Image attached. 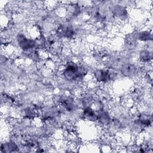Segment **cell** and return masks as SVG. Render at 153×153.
I'll list each match as a JSON object with an SVG mask.
<instances>
[{
	"mask_svg": "<svg viewBox=\"0 0 153 153\" xmlns=\"http://www.w3.org/2000/svg\"><path fill=\"white\" fill-rule=\"evenodd\" d=\"M84 71L74 63H69L64 71L65 76L69 80H74L84 75Z\"/></svg>",
	"mask_w": 153,
	"mask_h": 153,
	"instance_id": "cell-1",
	"label": "cell"
},
{
	"mask_svg": "<svg viewBox=\"0 0 153 153\" xmlns=\"http://www.w3.org/2000/svg\"><path fill=\"white\" fill-rule=\"evenodd\" d=\"M19 44L20 46L23 49H29L34 46V42L32 40L26 39L23 36L20 35L19 38Z\"/></svg>",
	"mask_w": 153,
	"mask_h": 153,
	"instance_id": "cell-2",
	"label": "cell"
},
{
	"mask_svg": "<svg viewBox=\"0 0 153 153\" xmlns=\"http://www.w3.org/2000/svg\"><path fill=\"white\" fill-rule=\"evenodd\" d=\"M136 71V68L131 64L124 65L121 68V72L125 76H131L133 75Z\"/></svg>",
	"mask_w": 153,
	"mask_h": 153,
	"instance_id": "cell-3",
	"label": "cell"
},
{
	"mask_svg": "<svg viewBox=\"0 0 153 153\" xmlns=\"http://www.w3.org/2000/svg\"><path fill=\"white\" fill-rule=\"evenodd\" d=\"M95 76L99 81H106L110 79V74L105 70H98L95 72Z\"/></svg>",
	"mask_w": 153,
	"mask_h": 153,
	"instance_id": "cell-4",
	"label": "cell"
},
{
	"mask_svg": "<svg viewBox=\"0 0 153 153\" xmlns=\"http://www.w3.org/2000/svg\"><path fill=\"white\" fill-rule=\"evenodd\" d=\"M140 57L143 61H148L152 58V54L149 51H143L141 52Z\"/></svg>",
	"mask_w": 153,
	"mask_h": 153,
	"instance_id": "cell-5",
	"label": "cell"
},
{
	"mask_svg": "<svg viewBox=\"0 0 153 153\" xmlns=\"http://www.w3.org/2000/svg\"><path fill=\"white\" fill-rule=\"evenodd\" d=\"M142 34V35L140 36V38H142L141 39H142V40H145V39H149V35H148V33H141Z\"/></svg>",
	"mask_w": 153,
	"mask_h": 153,
	"instance_id": "cell-6",
	"label": "cell"
}]
</instances>
